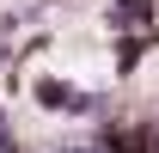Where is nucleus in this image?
<instances>
[{
	"label": "nucleus",
	"instance_id": "nucleus-1",
	"mask_svg": "<svg viewBox=\"0 0 159 153\" xmlns=\"http://www.w3.org/2000/svg\"><path fill=\"white\" fill-rule=\"evenodd\" d=\"M37 104L55 110V116H86V110H98V98L80 92V86H67V80H37Z\"/></svg>",
	"mask_w": 159,
	"mask_h": 153
},
{
	"label": "nucleus",
	"instance_id": "nucleus-2",
	"mask_svg": "<svg viewBox=\"0 0 159 153\" xmlns=\"http://www.w3.org/2000/svg\"><path fill=\"white\" fill-rule=\"evenodd\" d=\"M147 12H153V0H110V25H116V31L147 25Z\"/></svg>",
	"mask_w": 159,
	"mask_h": 153
},
{
	"label": "nucleus",
	"instance_id": "nucleus-3",
	"mask_svg": "<svg viewBox=\"0 0 159 153\" xmlns=\"http://www.w3.org/2000/svg\"><path fill=\"white\" fill-rule=\"evenodd\" d=\"M67 153H98V147H67ZM104 153H110V147H104Z\"/></svg>",
	"mask_w": 159,
	"mask_h": 153
}]
</instances>
